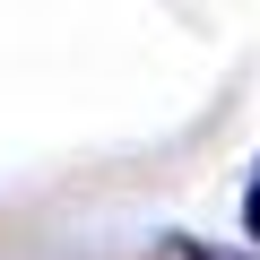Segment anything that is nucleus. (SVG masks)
I'll return each mask as SVG.
<instances>
[{
  "instance_id": "obj_1",
  "label": "nucleus",
  "mask_w": 260,
  "mask_h": 260,
  "mask_svg": "<svg viewBox=\"0 0 260 260\" xmlns=\"http://www.w3.org/2000/svg\"><path fill=\"white\" fill-rule=\"evenodd\" d=\"M243 234L260 243V165H251V191H243Z\"/></svg>"
},
{
  "instance_id": "obj_2",
  "label": "nucleus",
  "mask_w": 260,
  "mask_h": 260,
  "mask_svg": "<svg viewBox=\"0 0 260 260\" xmlns=\"http://www.w3.org/2000/svg\"><path fill=\"white\" fill-rule=\"evenodd\" d=\"M174 251H182V260H234V251H208V243H191V234H182Z\"/></svg>"
}]
</instances>
